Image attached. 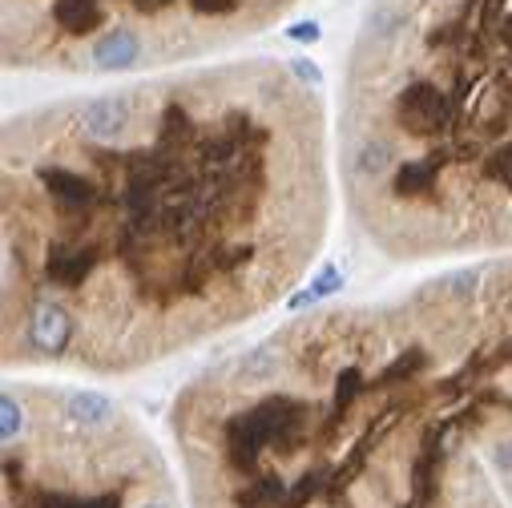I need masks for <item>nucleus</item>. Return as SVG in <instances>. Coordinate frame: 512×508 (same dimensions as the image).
<instances>
[{
    "mask_svg": "<svg viewBox=\"0 0 512 508\" xmlns=\"http://www.w3.org/2000/svg\"><path fill=\"white\" fill-rule=\"evenodd\" d=\"M335 142L299 65L234 61L9 117V371L134 375L279 307L327 242Z\"/></svg>",
    "mask_w": 512,
    "mask_h": 508,
    "instance_id": "nucleus-1",
    "label": "nucleus"
},
{
    "mask_svg": "<svg viewBox=\"0 0 512 508\" xmlns=\"http://www.w3.org/2000/svg\"><path fill=\"white\" fill-rule=\"evenodd\" d=\"M9 508H170L162 464L142 424L89 388H5Z\"/></svg>",
    "mask_w": 512,
    "mask_h": 508,
    "instance_id": "nucleus-2",
    "label": "nucleus"
},
{
    "mask_svg": "<svg viewBox=\"0 0 512 508\" xmlns=\"http://www.w3.org/2000/svg\"><path fill=\"white\" fill-rule=\"evenodd\" d=\"M287 0H5V61L117 77L190 61L263 29Z\"/></svg>",
    "mask_w": 512,
    "mask_h": 508,
    "instance_id": "nucleus-3",
    "label": "nucleus"
}]
</instances>
